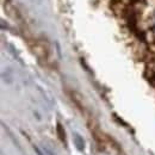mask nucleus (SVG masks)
I'll use <instances>...</instances> for the list:
<instances>
[{
  "label": "nucleus",
  "mask_w": 155,
  "mask_h": 155,
  "mask_svg": "<svg viewBox=\"0 0 155 155\" xmlns=\"http://www.w3.org/2000/svg\"><path fill=\"white\" fill-rule=\"evenodd\" d=\"M74 143H75L77 148L80 152L84 150V140H82V137H80L78 134H74Z\"/></svg>",
  "instance_id": "f257e3e1"
}]
</instances>
